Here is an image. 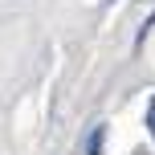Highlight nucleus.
<instances>
[{
    "instance_id": "1",
    "label": "nucleus",
    "mask_w": 155,
    "mask_h": 155,
    "mask_svg": "<svg viewBox=\"0 0 155 155\" xmlns=\"http://www.w3.org/2000/svg\"><path fill=\"white\" fill-rule=\"evenodd\" d=\"M102 139H106V127H94L90 131V155H102Z\"/></svg>"
},
{
    "instance_id": "2",
    "label": "nucleus",
    "mask_w": 155,
    "mask_h": 155,
    "mask_svg": "<svg viewBox=\"0 0 155 155\" xmlns=\"http://www.w3.org/2000/svg\"><path fill=\"white\" fill-rule=\"evenodd\" d=\"M147 131H151V139H155V98L147 102Z\"/></svg>"
}]
</instances>
